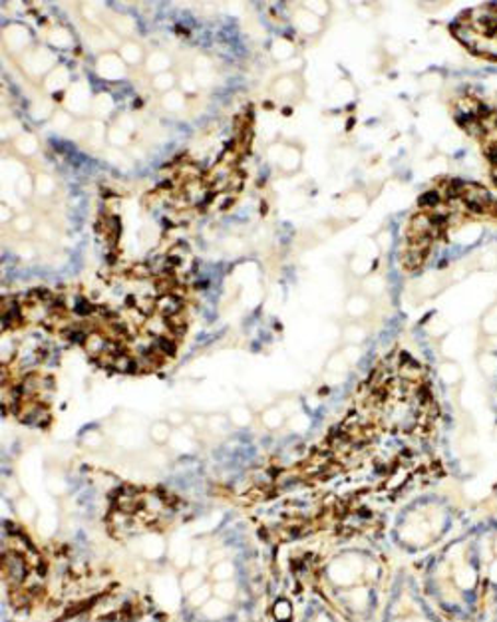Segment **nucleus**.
I'll use <instances>...</instances> for the list:
<instances>
[{
  "instance_id": "423d86ee",
  "label": "nucleus",
  "mask_w": 497,
  "mask_h": 622,
  "mask_svg": "<svg viewBox=\"0 0 497 622\" xmlns=\"http://www.w3.org/2000/svg\"><path fill=\"white\" fill-rule=\"evenodd\" d=\"M440 376H442L443 382L454 387L460 380H462V370L458 368L454 362H446V365L440 366Z\"/></svg>"
},
{
  "instance_id": "f257e3e1",
  "label": "nucleus",
  "mask_w": 497,
  "mask_h": 622,
  "mask_svg": "<svg viewBox=\"0 0 497 622\" xmlns=\"http://www.w3.org/2000/svg\"><path fill=\"white\" fill-rule=\"evenodd\" d=\"M97 72H100V76L108 78V80H116V78L124 76L126 66H124V60H119L118 56L108 54V56L97 60Z\"/></svg>"
},
{
  "instance_id": "7ed1b4c3",
  "label": "nucleus",
  "mask_w": 497,
  "mask_h": 622,
  "mask_svg": "<svg viewBox=\"0 0 497 622\" xmlns=\"http://www.w3.org/2000/svg\"><path fill=\"white\" fill-rule=\"evenodd\" d=\"M279 163H281L285 172H294L299 168V163H301V153H299V150H294V148H281Z\"/></svg>"
},
{
  "instance_id": "f8f14e48",
  "label": "nucleus",
  "mask_w": 497,
  "mask_h": 622,
  "mask_svg": "<svg viewBox=\"0 0 497 622\" xmlns=\"http://www.w3.org/2000/svg\"><path fill=\"white\" fill-rule=\"evenodd\" d=\"M348 311H350V314H357V316H362V314H365V312L368 311L367 299H362V297H355V301L350 302Z\"/></svg>"
},
{
  "instance_id": "1a4fd4ad",
  "label": "nucleus",
  "mask_w": 497,
  "mask_h": 622,
  "mask_svg": "<svg viewBox=\"0 0 497 622\" xmlns=\"http://www.w3.org/2000/svg\"><path fill=\"white\" fill-rule=\"evenodd\" d=\"M443 84V78L440 74H426L421 78V87L424 90H428V92H432V90H440Z\"/></svg>"
},
{
  "instance_id": "39448f33",
  "label": "nucleus",
  "mask_w": 497,
  "mask_h": 622,
  "mask_svg": "<svg viewBox=\"0 0 497 622\" xmlns=\"http://www.w3.org/2000/svg\"><path fill=\"white\" fill-rule=\"evenodd\" d=\"M297 90L299 88H297V82H294V78H291V76H285L281 80H277V84H275V94L279 97H285V100L294 96Z\"/></svg>"
},
{
  "instance_id": "f03ea898",
  "label": "nucleus",
  "mask_w": 497,
  "mask_h": 622,
  "mask_svg": "<svg viewBox=\"0 0 497 622\" xmlns=\"http://www.w3.org/2000/svg\"><path fill=\"white\" fill-rule=\"evenodd\" d=\"M294 24H297V28L304 34H316L321 31V26H323L321 19L311 11L297 12V14H294Z\"/></svg>"
},
{
  "instance_id": "9b49d317",
  "label": "nucleus",
  "mask_w": 497,
  "mask_h": 622,
  "mask_svg": "<svg viewBox=\"0 0 497 622\" xmlns=\"http://www.w3.org/2000/svg\"><path fill=\"white\" fill-rule=\"evenodd\" d=\"M163 102H165L167 110H180V107H184V96H182L180 92H167L165 97H163Z\"/></svg>"
},
{
  "instance_id": "9d476101",
  "label": "nucleus",
  "mask_w": 497,
  "mask_h": 622,
  "mask_svg": "<svg viewBox=\"0 0 497 622\" xmlns=\"http://www.w3.org/2000/svg\"><path fill=\"white\" fill-rule=\"evenodd\" d=\"M273 54H275L279 60H289L292 54V46L287 43V41H279V43L273 46Z\"/></svg>"
},
{
  "instance_id": "6e6552de",
  "label": "nucleus",
  "mask_w": 497,
  "mask_h": 622,
  "mask_svg": "<svg viewBox=\"0 0 497 622\" xmlns=\"http://www.w3.org/2000/svg\"><path fill=\"white\" fill-rule=\"evenodd\" d=\"M479 368H482V372L486 376L497 375V356H482V360H479Z\"/></svg>"
},
{
  "instance_id": "0eeeda50",
  "label": "nucleus",
  "mask_w": 497,
  "mask_h": 622,
  "mask_svg": "<svg viewBox=\"0 0 497 622\" xmlns=\"http://www.w3.org/2000/svg\"><path fill=\"white\" fill-rule=\"evenodd\" d=\"M482 331L487 334V336H496L497 334V307H494L492 311L487 312L482 321Z\"/></svg>"
},
{
  "instance_id": "2eb2a0df",
  "label": "nucleus",
  "mask_w": 497,
  "mask_h": 622,
  "mask_svg": "<svg viewBox=\"0 0 497 622\" xmlns=\"http://www.w3.org/2000/svg\"><path fill=\"white\" fill-rule=\"evenodd\" d=\"M267 426H270V428H273V426H275V428H277V426H281V414H279V412H275V410H273V412H269Z\"/></svg>"
},
{
  "instance_id": "20e7f679",
  "label": "nucleus",
  "mask_w": 497,
  "mask_h": 622,
  "mask_svg": "<svg viewBox=\"0 0 497 622\" xmlns=\"http://www.w3.org/2000/svg\"><path fill=\"white\" fill-rule=\"evenodd\" d=\"M119 58L124 60V65H140L141 58H143V53H141L140 46L134 43H126L122 46L119 50Z\"/></svg>"
},
{
  "instance_id": "ddd939ff",
  "label": "nucleus",
  "mask_w": 497,
  "mask_h": 622,
  "mask_svg": "<svg viewBox=\"0 0 497 622\" xmlns=\"http://www.w3.org/2000/svg\"><path fill=\"white\" fill-rule=\"evenodd\" d=\"M173 82H175V78L170 74H155V80H153V87L158 88V90H170L173 87Z\"/></svg>"
},
{
  "instance_id": "4468645a",
  "label": "nucleus",
  "mask_w": 497,
  "mask_h": 622,
  "mask_svg": "<svg viewBox=\"0 0 497 622\" xmlns=\"http://www.w3.org/2000/svg\"><path fill=\"white\" fill-rule=\"evenodd\" d=\"M479 263H482V268H487V270H492V268L497 267V251H486L482 258H479Z\"/></svg>"
}]
</instances>
